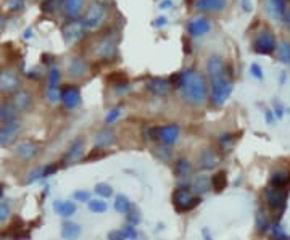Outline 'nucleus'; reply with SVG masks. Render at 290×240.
<instances>
[{
  "label": "nucleus",
  "instance_id": "nucleus-26",
  "mask_svg": "<svg viewBox=\"0 0 290 240\" xmlns=\"http://www.w3.org/2000/svg\"><path fill=\"white\" fill-rule=\"evenodd\" d=\"M53 209L58 216L62 218H71L74 213H76V203L74 202H70V200H55L53 202Z\"/></svg>",
  "mask_w": 290,
  "mask_h": 240
},
{
  "label": "nucleus",
  "instance_id": "nucleus-20",
  "mask_svg": "<svg viewBox=\"0 0 290 240\" xmlns=\"http://www.w3.org/2000/svg\"><path fill=\"white\" fill-rule=\"evenodd\" d=\"M290 184V173L284 168H279V169H274L273 173H271V177H269V185L274 187V189H280V191H287V185Z\"/></svg>",
  "mask_w": 290,
  "mask_h": 240
},
{
  "label": "nucleus",
  "instance_id": "nucleus-6",
  "mask_svg": "<svg viewBox=\"0 0 290 240\" xmlns=\"http://www.w3.org/2000/svg\"><path fill=\"white\" fill-rule=\"evenodd\" d=\"M232 89H234V84H232V81L227 77L211 83V102H213V105H216V106L224 105L232 94Z\"/></svg>",
  "mask_w": 290,
  "mask_h": 240
},
{
  "label": "nucleus",
  "instance_id": "nucleus-58",
  "mask_svg": "<svg viewBox=\"0 0 290 240\" xmlns=\"http://www.w3.org/2000/svg\"><path fill=\"white\" fill-rule=\"evenodd\" d=\"M132 240H135V238H132Z\"/></svg>",
  "mask_w": 290,
  "mask_h": 240
},
{
  "label": "nucleus",
  "instance_id": "nucleus-47",
  "mask_svg": "<svg viewBox=\"0 0 290 240\" xmlns=\"http://www.w3.org/2000/svg\"><path fill=\"white\" fill-rule=\"evenodd\" d=\"M105 156V150H102V148H92V152L87 155V159H89V162H95V159H100V158H103Z\"/></svg>",
  "mask_w": 290,
  "mask_h": 240
},
{
  "label": "nucleus",
  "instance_id": "nucleus-8",
  "mask_svg": "<svg viewBox=\"0 0 290 240\" xmlns=\"http://www.w3.org/2000/svg\"><path fill=\"white\" fill-rule=\"evenodd\" d=\"M181 134V127L179 124L172 123V124H164V126H158V142L161 145L166 147H172L178 142Z\"/></svg>",
  "mask_w": 290,
  "mask_h": 240
},
{
  "label": "nucleus",
  "instance_id": "nucleus-19",
  "mask_svg": "<svg viewBox=\"0 0 290 240\" xmlns=\"http://www.w3.org/2000/svg\"><path fill=\"white\" fill-rule=\"evenodd\" d=\"M114 142H116V132L113 131L111 127L100 129V131L97 132L95 137H94V145L97 148H102V150L110 148L111 145H114Z\"/></svg>",
  "mask_w": 290,
  "mask_h": 240
},
{
  "label": "nucleus",
  "instance_id": "nucleus-49",
  "mask_svg": "<svg viewBox=\"0 0 290 240\" xmlns=\"http://www.w3.org/2000/svg\"><path fill=\"white\" fill-rule=\"evenodd\" d=\"M140 221V216H139V213H135V211H132V208H131V211L128 213V223L129 224H132V226H135Z\"/></svg>",
  "mask_w": 290,
  "mask_h": 240
},
{
  "label": "nucleus",
  "instance_id": "nucleus-24",
  "mask_svg": "<svg viewBox=\"0 0 290 240\" xmlns=\"http://www.w3.org/2000/svg\"><path fill=\"white\" fill-rule=\"evenodd\" d=\"M287 10V0H266V12L273 19L284 18Z\"/></svg>",
  "mask_w": 290,
  "mask_h": 240
},
{
  "label": "nucleus",
  "instance_id": "nucleus-16",
  "mask_svg": "<svg viewBox=\"0 0 290 240\" xmlns=\"http://www.w3.org/2000/svg\"><path fill=\"white\" fill-rule=\"evenodd\" d=\"M227 5V0H195L193 8L200 13H218L224 10Z\"/></svg>",
  "mask_w": 290,
  "mask_h": 240
},
{
  "label": "nucleus",
  "instance_id": "nucleus-32",
  "mask_svg": "<svg viewBox=\"0 0 290 240\" xmlns=\"http://www.w3.org/2000/svg\"><path fill=\"white\" fill-rule=\"evenodd\" d=\"M255 227H256V232H259V234H265L268 229L271 227L269 218H268L265 209H258L256 218H255Z\"/></svg>",
  "mask_w": 290,
  "mask_h": 240
},
{
  "label": "nucleus",
  "instance_id": "nucleus-51",
  "mask_svg": "<svg viewBox=\"0 0 290 240\" xmlns=\"http://www.w3.org/2000/svg\"><path fill=\"white\" fill-rule=\"evenodd\" d=\"M251 73L256 79H263V69H261L258 65H251Z\"/></svg>",
  "mask_w": 290,
  "mask_h": 240
},
{
  "label": "nucleus",
  "instance_id": "nucleus-52",
  "mask_svg": "<svg viewBox=\"0 0 290 240\" xmlns=\"http://www.w3.org/2000/svg\"><path fill=\"white\" fill-rule=\"evenodd\" d=\"M172 7H174L172 0H163V2L158 5V8H160V10H169V8H172Z\"/></svg>",
  "mask_w": 290,
  "mask_h": 240
},
{
  "label": "nucleus",
  "instance_id": "nucleus-43",
  "mask_svg": "<svg viewBox=\"0 0 290 240\" xmlns=\"http://www.w3.org/2000/svg\"><path fill=\"white\" fill-rule=\"evenodd\" d=\"M12 215V208H10V203L8 202H0V223L7 221Z\"/></svg>",
  "mask_w": 290,
  "mask_h": 240
},
{
  "label": "nucleus",
  "instance_id": "nucleus-41",
  "mask_svg": "<svg viewBox=\"0 0 290 240\" xmlns=\"http://www.w3.org/2000/svg\"><path fill=\"white\" fill-rule=\"evenodd\" d=\"M145 141H158V126H147L142 131Z\"/></svg>",
  "mask_w": 290,
  "mask_h": 240
},
{
  "label": "nucleus",
  "instance_id": "nucleus-42",
  "mask_svg": "<svg viewBox=\"0 0 290 240\" xmlns=\"http://www.w3.org/2000/svg\"><path fill=\"white\" fill-rule=\"evenodd\" d=\"M47 100L50 103H58L62 102V91L60 87H55V89H47Z\"/></svg>",
  "mask_w": 290,
  "mask_h": 240
},
{
  "label": "nucleus",
  "instance_id": "nucleus-36",
  "mask_svg": "<svg viewBox=\"0 0 290 240\" xmlns=\"http://www.w3.org/2000/svg\"><path fill=\"white\" fill-rule=\"evenodd\" d=\"M218 142H219L221 150H224V152H230L232 145H234V142H236V134H232V132L221 134L219 139H218Z\"/></svg>",
  "mask_w": 290,
  "mask_h": 240
},
{
  "label": "nucleus",
  "instance_id": "nucleus-12",
  "mask_svg": "<svg viewBox=\"0 0 290 240\" xmlns=\"http://www.w3.org/2000/svg\"><path fill=\"white\" fill-rule=\"evenodd\" d=\"M21 131H23V124L18 121L2 124V127H0V145H4V147L10 145L19 134H21Z\"/></svg>",
  "mask_w": 290,
  "mask_h": 240
},
{
  "label": "nucleus",
  "instance_id": "nucleus-13",
  "mask_svg": "<svg viewBox=\"0 0 290 240\" xmlns=\"http://www.w3.org/2000/svg\"><path fill=\"white\" fill-rule=\"evenodd\" d=\"M219 165V155L215 148H203L198 156V168L203 171H213Z\"/></svg>",
  "mask_w": 290,
  "mask_h": 240
},
{
  "label": "nucleus",
  "instance_id": "nucleus-9",
  "mask_svg": "<svg viewBox=\"0 0 290 240\" xmlns=\"http://www.w3.org/2000/svg\"><path fill=\"white\" fill-rule=\"evenodd\" d=\"M207 73L211 79V83L219 81L226 77V66L219 55H211L207 60Z\"/></svg>",
  "mask_w": 290,
  "mask_h": 240
},
{
  "label": "nucleus",
  "instance_id": "nucleus-44",
  "mask_svg": "<svg viewBox=\"0 0 290 240\" xmlns=\"http://www.w3.org/2000/svg\"><path fill=\"white\" fill-rule=\"evenodd\" d=\"M74 200L76 202H82V203H89L91 202V192H87V191H77L74 192Z\"/></svg>",
  "mask_w": 290,
  "mask_h": 240
},
{
  "label": "nucleus",
  "instance_id": "nucleus-50",
  "mask_svg": "<svg viewBox=\"0 0 290 240\" xmlns=\"http://www.w3.org/2000/svg\"><path fill=\"white\" fill-rule=\"evenodd\" d=\"M123 231L126 232V235H128V238H135L137 237V231H135V226H132V224H129V226H126Z\"/></svg>",
  "mask_w": 290,
  "mask_h": 240
},
{
  "label": "nucleus",
  "instance_id": "nucleus-54",
  "mask_svg": "<svg viewBox=\"0 0 290 240\" xmlns=\"http://www.w3.org/2000/svg\"><path fill=\"white\" fill-rule=\"evenodd\" d=\"M284 18H285V23L288 24V28H290V10H285V15H284Z\"/></svg>",
  "mask_w": 290,
  "mask_h": 240
},
{
  "label": "nucleus",
  "instance_id": "nucleus-25",
  "mask_svg": "<svg viewBox=\"0 0 290 240\" xmlns=\"http://www.w3.org/2000/svg\"><path fill=\"white\" fill-rule=\"evenodd\" d=\"M18 108L15 106L13 102H2L0 103V123L8 124L16 121L18 118Z\"/></svg>",
  "mask_w": 290,
  "mask_h": 240
},
{
  "label": "nucleus",
  "instance_id": "nucleus-55",
  "mask_svg": "<svg viewBox=\"0 0 290 240\" xmlns=\"http://www.w3.org/2000/svg\"><path fill=\"white\" fill-rule=\"evenodd\" d=\"M4 189H5V187H4V184L0 182V200H2V197H4Z\"/></svg>",
  "mask_w": 290,
  "mask_h": 240
},
{
  "label": "nucleus",
  "instance_id": "nucleus-40",
  "mask_svg": "<svg viewBox=\"0 0 290 240\" xmlns=\"http://www.w3.org/2000/svg\"><path fill=\"white\" fill-rule=\"evenodd\" d=\"M121 116H123V110L121 108H113L105 115V124H113V123L118 121Z\"/></svg>",
  "mask_w": 290,
  "mask_h": 240
},
{
  "label": "nucleus",
  "instance_id": "nucleus-11",
  "mask_svg": "<svg viewBox=\"0 0 290 240\" xmlns=\"http://www.w3.org/2000/svg\"><path fill=\"white\" fill-rule=\"evenodd\" d=\"M211 31V21L207 16H197L192 18L187 24V33L192 37H203Z\"/></svg>",
  "mask_w": 290,
  "mask_h": 240
},
{
  "label": "nucleus",
  "instance_id": "nucleus-5",
  "mask_svg": "<svg viewBox=\"0 0 290 240\" xmlns=\"http://www.w3.org/2000/svg\"><path fill=\"white\" fill-rule=\"evenodd\" d=\"M251 45H253V50L256 54L269 55L277 48V41H276V36L271 33L269 29H261L259 33L255 34Z\"/></svg>",
  "mask_w": 290,
  "mask_h": 240
},
{
  "label": "nucleus",
  "instance_id": "nucleus-29",
  "mask_svg": "<svg viewBox=\"0 0 290 240\" xmlns=\"http://www.w3.org/2000/svg\"><path fill=\"white\" fill-rule=\"evenodd\" d=\"M84 0H65L63 2V12L68 18H76L82 12Z\"/></svg>",
  "mask_w": 290,
  "mask_h": 240
},
{
  "label": "nucleus",
  "instance_id": "nucleus-39",
  "mask_svg": "<svg viewBox=\"0 0 290 240\" xmlns=\"http://www.w3.org/2000/svg\"><path fill=\"white\" fill-rule=\"evenodd\" d=\"M95 194L100 198H110L113 195V189L111 185H108L106 182H99L95 185Z\"/></svg>",
  "mask_w": 290,
  "mask_h": 240
},
{
  "label": "nucleus",
  "instance_id": "nucleus-33",
  "mask_svg": "<svg viewBox=\"0 0 290 240\" xmlns=\"http://www.w3.org/2000/svg\"><path fill=\"white\" fill-rule=\"evenodd\" d=\"M131 200L126 197V195H118L114 198V209L118 211L120 215H128L131 211Z\"/></svg>",
  "mask_w": 290,
  "mask_h": 240
},
{
  "label": "nucleus",
  "instance_id": "nucleus-21",
  "mask_svg": "<svg viewBox=\"0 0 290 240\" xmlns=\"http://www.w3.org/2000/svg\"><path fill=\"white\" fill-rule=\"evenodd\" d=\"M211 189V177L207 174H198L192 179V184H190V191L193 195L201 197L205 195L207 192H210Z\"/></svg>",
  "mask_w": 290,
  "mask_h": 240
},
{
  "label": "nucleus",
  "instance_id": "nucleus-17",
  "mask_svg": "<svg viewBox=\"0 0 290 240\" xmlns=\"http://www.w3.org/2000/svg\"><path fill=\"white\" fill-rule=\"evenodd\" d=\"M147 91L157 97H166L171 91V81L166 77H153L147 84Z\"/></svg>",
  "mask_w": 290,
  "mask_h": 240
},
{
  "label": "nucleus",
  "instance_id": "nucleus-59",
  "mask_svg": "<svg viewBox=\"0 0 290 240\" xmlns=\"http://www.w3.org/2000/svg\"><path fill=\"white\" fill-rule=\"evenodd\" d=\"M63 2H65V0H63Z\"/></svg>",
  "mask_w": 290,
  "mask_h": 240
},
{
  "label": "nucleus",
  "instance_id": "nucleus-38",
  "mask_svg": "<svg viewBox=\"0 0 290 240\" xmlns=\"http://www.w3.org/2000/svg\"><path fill=\"white\" fill-rule=\"evenodd\" d=\"M157 156L161 159V162L164 163H169L171 162V158H172V150L171 147H166V145H158L157 147Z\"/></svg>",
  "mask_w": 290,
  "mask_h": 240
},
{
  "label": "nucleus",
  "instance_id": "nucleus-35",
  "mask_svg": "<svg viewBox=\"0 0 290 240\" xmlns=\"http://www.w3.org/2000/svg\"><path fill=\"white\" fill-rule=\"evenodd\" d=\"M87 208H89V211L95 215H102L108 209V205H106V202H103V198H94L87 203Z\"/></svg>",
  "mask_w": 290,
  "mask_h": 240
},
{
  "label": "nucleus",
  "instance_id": "nucleus-30",
  "mask_svg": "<svg viewBox=\"0 0 290 240\" xmlns=\"http://www.w3.org/2000/svg\"><path fill=\"white\" fill-rule=\"evenodd\" d=\"M81 232H82L81 226L76 223L68 221V223H63V226H62V237L65 240H76L81 235Z\"/></svg>",
  "mask_w": 290,
  "mask_h": 240
},
{
  "label": "nucleus",
  "instance_id": "nucleus-57",
  "mask_svg": "<svg viewBox=\"0 0 290 240\" xmlns=\"http://www.w3.org/2000/svg\"><path fill=\"white\" fill-rule=\"evenodd\" d=\"M24 37H26V39H27V37H31V29H27L26 34H24Z\"/></svg>",
  "mask_w": 290,
  "mask_h": 240
},
{
  "label": "nucleus",
  "instance_id": "nucleus-31",
  "mask_svg": "<svg viewBox=\"0 0 290 240\" xmlns=\"http://www.w3.org/2000/svg\"><path fill=\"white\" fill-rule=\"evenodd\" d=\"M227 187V173L218 171L211 176V189L215 192H222Z\"/></svg>",
  "mask_w": 290,
  "mask_h": 240
},
{
  "label": "nucleus",
  "instance_id": "nucleus-2",
  "mask_svg": "<svg viewBox=\"0 0 290 240\" xmlns=\"http://www.w3.org/2000/svg\"><path fill=\"white\" fill-rule=\"evenodd\" d=\"M171 198H172V205H174V208H176L178 213H187V211L193 209L201 202L200 197L192 194L190 187H178V189H174Z\"/></svg>",
  "mask_w": 290,
  "mask_h": 240
},
{
  "label": "nucleus",
  "instance_id": "nucleus-15",
  "mask_svg": "<svg viewBox=\"0 0 290 240\" xmlns=\"http://www.w3.org/2000/svg\"><path fill=\"white\" fill-rule=\"evenodd\" d=\"M62 102L65 105V108L68 110H74L79 106L81 103V92L79 89H77L76 86H66L62 89Z\"/></svg>",
  "mask_w": 290,
  "mask_h": 240
},
{
  "label": "nucleus",
  "instance_id": "nucleus-3",
  "mask_svg": "<svg viewBox=\"0 0 290 240\" xmlns=\"http://www.w3.org/2000/svg\"><path fill=\"white\" fill-rule=\"evenodd\" d=\"M263 195H265L268 206L276 213L277 223H279V219L282 218V215L285 211V206H287V195H288L287 191H280V189H274V187L269 185L265 189Z\"/></svg>",
  "mask_w": 290,
  "mask_h": 240
},
{
  "label": "nucleus",
  "instance_id": "nucleus-48",
  "mask_svg": "<svg viewBox=\"0 0 290 240\" xmlns=\"http://www.w3.org/2000/svg\"><path fill=\"white\" fill-rule=\"evenodd\" d=\"M269 229H271V231H273V237H274V238H280V237H284V235H285L284 229L280 227V224H279V223H274V224L271 226Z\"/></svg>",
  "mask_w": 290,
  "mask_h": 240
},
{
  "label": "nucleus",
  "instance_id": "nucleus-10",
  "mask_svg": "<svg viewBox=\"0 0 290 240\" xmlns=\"http://www.w3.org/2000/svg\"><path fill=\"white\" fill-rule=\"evenodd\" d=\"M19 77L16 73L10 71V69H2L0 71V91L5 94H15L19 91Z\"/></svg>",
  "mask_w": 290,
  "mask_h": 240
},
{
  "label": "nucleus",
  "instance_id": "nucleus-37",
  "mask_svg": "<svg viewBox=\"0 0 290 240\" xmlns=\"http://www.w3.org/2000/svg\"><path fill=\"white\" fill-rule=\"evenodd\" d=\"M277 55L279 60L285 65H290V42L288 41H282L277 47Z\"/></svg>",
  "mask_w": 290,
  "mask_h": 240
},
{
  "label": "nucleus",
  "instance_id": "nucleus-56",
  "mask_svg": "<svg viewBox=\"0 0 290 240\" xmlns=\"http://www.w3.org/2000/svg\"><path fill=\"white\" fill-rule=\"evenodd\" d=\"M266 118H268V121H269V123H273V116H271L269 112H266Z\"/></svg>",
  "mask_w": 290,
  "mask_h": 240
},
{
  "label": "nucleus",
  "instance_id": "nucleus-27",
  "mask_svg": "<svg viewBox=\"0 0 290 240\" xmlns=\"http://www.w3.org/2000/svg\"><path fill=\"white\" fill-rule=\"evenodd\" d=\"M192 163L189 162V158L186 156H179L176 162H174V166H172V171H174V176L176 177H187L192 174Z\"/></svg>",
  "mask_w": 290,
  "mask_h": 240
},
{
  "label": "nucleus",
  "instance_id": "nucleus-53",
  "mask_svg": "<svg viewBox=\"0 0 290 240\" xmlns=\"http://www.w3.org/2000/svg\"><path fill=\"white\" fill-rule=\"evenodd\" d=\"M164 24H166V18H164V16H160V18L155 19V26L161 28V26H164Z\"/></svg>",
  "mask_w": 290,
  "mask_h": 240
},
{
  "label": "nucleus",
  "instance_id": "nucleus-23",
  "mask_svg": "<svg viewBox=\"0 0 290 240\" xmlns=\"http://www.w3.org/2000/svg\"><path fill=\"white\" fill-rule=\"evenodd\" d=\"M89 71V63L82 57H73L68 63V73L71 77H81Z\"/></svg>",
  "mask_w": 290,
  "mask_h": 240
},
{
  "label": "nucleus",
  "instance_id": "nucleus-45",
  "mask_svg": "<svg viewBox=\"0 0 290 240\" xmlns=\"http://www.w3.org/2000/svg\"><path fill=\"white\" fill-rule=\"evenodd\" d=\"M58 171V165L56 163H48L42 168V177H50Z\"/></svg>",
  "mask_w": 290,
  "mask_h": 240
},
{
  "label": "nucleus",
  "instance_id": "nucleus-4",
  "mask_svg": "<svg viewBox=\"0 0 290 240\" xmlns=\"http://www.w3.org/2000/svg\"><path fill=\"white\" fill-rule=\"evenodd\" d=\"M105 18H106V7L102 2H92L89 8L85 10L82 24L85 29H97L105 23Z\"/></svg>",
  "mask_w": 290,
  "mask_h": 240
},
{
  "label": "nucleus",
  "instance_id": "nucleus-1",
  "mask_svg": "<svg viewBox=\"0 0 290 240\" xmlns=\"http://www.w3.org/2000/svg\"><path fill=\"white\" fill-rule=\"evenodd\" d=\"M182 100L190 106H201L208 100L207 79L197 69H186L178 77V84Z\"/></svg>",
  "mask_w": 290,
  "mask_h": 240
},
{
  "label": "nucleus",
  "instance_id": "nucleus-7",
  "mask_svg": "<svg viewBox=\"0 0 290 240\" xmlns=\"http://www.w3.org/2000/svg\"><path fill=\"white\" fill-rule=\"evenodd\" d=\"M94 54L100 60H113L118 55V48H116V39L114 36H105L99 42L95 44Z\"/></svg>",
  "mask_w": 290,
  "mask_h": 240
},
{
  "label": "nucleus",
  "instance_id": "nucleus-46",
  "mask_svg": "<svg viewBox=\"0 0 290 240\" xmlns=\"http://www.w3.org/2000/svg\"><path fill=\"white\" fill-rule=\"evenodd\" d=\"M108 240H129L128 238V235H126V232L123 231H120V229H114V231H110L108 232Z\"/></svg>",
  "mask_w": 290,
  "mask_h": 240
},
{
  "label": "nucleus",
  "instance_id": "nucleus-14",
  "mask_svg": "<svg viewBox=\"0 0 290 240\" xmlns=\"http://www.w3.org/2000/svg\"><path fill=\"white\" fill-rule=\"evenodd\" d=\"M85 28L82 24V19H74V21H70L63 26V37L66 42H76L84 36Z\"/></svg>",
  "mask_w": 290,
  "mask_h": 240
},
{
  "label": "nucleus",
  "instance_id": "nucleus-28",
  "mask_svg": "<svg viewBox=\"0 0 290 240\" xmlns=\"http://www.w3.org/2000/svg\"><path fill=\"white\" fill-rule=\"evenodd\" d=\"M13 103L18 108V112H27V110H31L33 106V97L26 91H18L15 92Z\"/></svg>",
  "mask_w": 290,
  "mask_h": 240
},
{
  "label": "nucleus",
  "instance_id": "nucleus-22",
  "mask_svg": "<svg viewBox=\"0 0 290 240\" xmlns=\"http://www.w3.org/2000/svg\"><path fill=\"white\" fill-rule=\"evenodd\" d=\"M15 152L19 158L24 159V162H31V159H34L39 153H41V147L34 142H21L16 145Z\"/></svg>",
  "mask_w": 290,
  "mask_h": 240
},
{
  "label": "nucleus",
  "instance_id": "nucleus-18",
  "mask_svg": "<svg viewBox=\"0 0 290 240\" xmlns=\"http://www.w3.org/2000/svg\"><path fill=\"white\" fill-rule=\"evenodd\" d=\"M82 155H84V142H82V139H76V141L68 147V150L63 153L62 163L71 165V163L77 162V159H81Z\"/></svg>",
  "mask_w": 290,
  "mask_h": 240
},
{
  "label": "nucleus",
  "instance_id": "nucleus-34",
  "mask_svg": "<svg viewBox=\"0 0 290 240\" xmlns=\"http://www.w3.org/2000/svg\"><path fill=\"white\" fill-rule=\"evenodd\" d=\"M62 81V73H60V69H58L56 66L50 68V71H48L47 74V89H55L58 87V84H60Z\"/></svg>",
  "mask_w": 290,
  "mask_h": 240
}]
</instances>
